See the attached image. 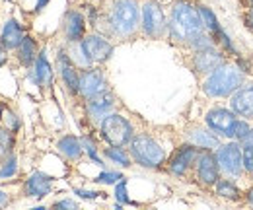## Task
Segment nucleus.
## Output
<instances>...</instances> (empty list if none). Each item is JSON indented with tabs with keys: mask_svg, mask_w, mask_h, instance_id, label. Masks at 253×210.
Segmentation results:
<instances>
[{
	"mask_svg": "<svg viewBox=\"0 0 253 210\" xmlns=\"http://www.w3.org/2000/svg\"><path fill=\"white\" fill-rule=\"evenodd\" d=\"M203 18L199 6L191 4L189 0H175L168 18V35L177 43H189L199 33H203Z\"/></svg>",
	"mask_w": 253,
	"mask_h": 210,
	"instance_id": "nucleus-1",
	"label": "nucleus"
},
{
	"mask_svg": "<svg viewBox=\"0 0 253 210\" xmlns=\"http://www.w3.org/2000/svg\"><path fill=\"white\" fill-rule=\"evenodd\" d=\"M248 82V74L238 66V62L226 60L216 70H212L205 82H203V93L211 99H220V97H230L240 86Z\"/></svg>",
	"mask_w": 253,
	"mask_h": 210,
	"instance_id": "nucleus-2",
	"label": "nucleus"
},
{
	"mask_svg": "<svg viewBox=\"0 0 253 210\" xmlns=\"http://www.w3.org/2000/svg\"><path fill=\"white\" fill-rule=\"evenodd\" d=\"M140 28V6L136 0H113L107 12V30L117 39H126Z\"/></svg>",
	"mask_w": 253,
	"mask_h": 210,
	"instance_id": "nucleus-3",
	"label": "nucleus"
},
{
	"mask_svg": "<svg viewBox=\"0 0 253 210\" xmlns=\"http://www.w3.org/2000/svg\"><path fill=\"white\" fill-rule=\"evenodd\" d=\"M128 152L138 166L148 169H158L162 164H166V150L150 134H134L128 142Z\"/></svg>",
	"mask_w": 253,
	"mask_h": 210,
	"instance_id": "nucleus-4",
	"label": "nucleus"
},
{
	"mask_svg": "<svg viewBox=\"0 0 253 210\" xmlns=\"http://www.w3.org/2000/svg\"><path fill=\"white\" fill-rule=\"evenodd\" d=\"M99 130H101V138L109 146H126L134 136V128L130 121L119 113L105 115L99 121Z\"/></svg>",
	"mask_w": 253,
	"mask_h": 210,
	"instance_id": "nucleus-5",
	"label": "nucleus"
},
{
	"mask_svg": "<svg viewBox=\"0 0 253 210\" xmlns=\"http://www.w3.org/2000/svg\"><path fill=\"white\" fill-rule=\"evenodd\" d=\"M222 177L240 179L244 175V154L238 140H226L214 150Z\"/></svg>",
	"mask_w": 253,
	"mask_h": 210,
	"instance_id": "nucleus-6",
	"label": "nucleus"
},
{
	"mask_svg": "<svg viewBox=\"0 0 253 210\" xmlns=\"http://www.w3.org/2000/svg\"><path fill=\"white\" fill-rule=\"evenodd\" d=\"M140 30L148 39H162L168 35V18L158 0H146L140 6Z\"/></svg>",
	"mask_w": 253,
	"mask_h": 210,
	"instance_id": "nucleus-7",
	"label": "nucleus"
},
{
	"mask_svg": "<svg viewBox=\"0 0 253 210\" xmlns=\"http://www.w3.org/2000/svg\"><path fill=\"white\" fill-rule=\"evenodd\" d=\"M238 121V115L228 107H212L205 115V125L224 140L234 138V125Z\"/></svg>",
	"mask_w": 253,
	"mask_h": 210,
	"instance_id": "nucleus-8",
	"label": "nucleus"
},
{
	"mask_svg": "<svg viewBox=\"0 0 253 210\" xmlns=\"http://www.w3.org/2000/svg\"><path fill=\"white\" fill-rule=\"evenodd\" d=\"M78 43H80L82 51L86 53V57H88V60H90L92 64H103V62H107V60L111 59L113 51H115L113 43H111L107 37L99 35V33L86 35V37H84L82 41H78Z\"/></svg>",
	"mask_w": 253,
	"mask_h": 210,
	"instance_id": "nucleus-9",
	"label": "nucleus"
},
{
	"mask_svg": "<svg viewBox=\"0 0 253 210\" xmlns=\"http://www.w3.org/2000/svg\"><path fill=\"white\" fill-rule=\"evenodd\" d=\"M195 175H197L199 183H203L207 187H214L218 183L222 173L214 150H199V156L195 160Z\"/></svg>",
	"mask_w": 253,
	"mask_h": 210,
	"instance_id": "nucleus-10",
	"label": "nucleus"
},
{
	"mask_svg": "<svg viewBox=\"0 0 253 210\" xmlns=\"http://www.w3.org/2000/svg\"><path fill=\"white\" fill-rule=\"evenodd\" d=\"M226 60H228V55L218 47H212V49H207V51H195L193 59H191V68L197 74L209 76L212 70H216Z\"/></svg>",
	"mask_w": 253,
	"mask_h": 210,
	"instance_id": "nucleus-11",
	"label": "nucleus"
},
{
	"mask_svg": "<svg viewBox=\"0 0 253 210\" xmlns=\"http://www.w3.org/2000/svg\"><path fill=\"white\" fill-rule=\"evenodd\" d=\"M107 90L109 88H107V80H105L103 70H99L97 66L82 68V72H80V95L84 99L95 97V95Z\"/></svg>",
	"mask_w": 253,
	"mask_h": 210,
	"instance_id": "nucleus-12",
	"label": "nucleus"
},
{
	"mask_svg": "<svg viewBox=\"0 0 253 210\" xmlns=\"http://www.w3.org/2000/svg\"><path fill=\"white\" fill-rule=\"evenodd\" d=\"M199 156V148L193 146L191 142L179 146L177 150L171 154V158L168 160V169L171 175L175 177H183L191 168H195V160Z\"/></svg>",
	"mask_w": 253,
	"mask_h": 210,
	"instance_id": "nucleus-13",
	"label": "nucleus"
},
{
	"mask_svg": "<svg viewBox=\"0 0 253 210\" xmlns=\"http://www.w3.org/2000/svg\"><path fill=\"white\" fill-rule=\"evenodd\" d=\"M57 70H59V76H61V80H63L64 88L68 90V93L78 95V93H80V72H78L76 62L70 57V53L59 51V57H57Z\"/></svg>",
	"mask_w": 253,
	"mask_h": 210,
	"instance_id": "nucleus-14",
	"label": "nucleus"
},
{
	"mask_svg": "<svg viewBox=\"0 0 253 210\" xmlns=\"http://www.w3.org/2000/svg\"><path fill=\"white\" fill-rule=\"evenodd\" d=\"M230 109L244 119H253V82H246L230 95Z\"/></svg>",
	"mask_w": 253,
	"mask_h": 210,
	"instance_id": "nucleus-15",
	"label": "nucleus"
},
{
	"mask_svg": "<svg viewBox=\"0 0 253 210\" xmlns=\"http://www.w3.org/2000/svg\"><path fill=\"white\" fill-rule=\"evenodd\" d=\"M63 33L68 43H78L86 37V18L78 10H68L63 18Z\"/></svg>",
	"mask_w": 253,
	"mask_h": 210,
	"instance_id": "nucleus-16",
	"label": "nucleus"
},
{
	"mask_svg": "<svg viewBox=\"0 0 253 210\" xmlns=\"http://www.w3.org/2000/svg\"><path fill=\"white\" fill-rule=\"evenodd\" d=\"M113 109H115V97L109 90L86 99V111L94 121H101L105 115L113 113Z\"/></svg>",
	"mask_w": 253,
	"mask_h": 210,
	"instance_id": "nucleus-17",
	"label": "nucleus"
},
{
	"mask_svg": "<svg viewBox=\"0 0 253 210\" xmlns=\"http://www.w3.org/2000/svg\"><path fill=\"white\" fill-rule=\"evenodd\" d=\"M187 140L199 150H216L222 144V138L216 136L209 126H193L187 132Z\"/></svg>",
	"mask_w": 253,
	"mask_h": 210,
	"instance_id": "nucleus-18",
	"label": "nucleus"
},
{
	"mask_svg": "<svg viewBox=\"0 0 253 210\" xmlns=\"http://www.w3.org/2000/svg\"><path fill=\"white\" fill-rule=\"evenodd\" d=\"M51 187H53V177L51 175H45L43 171H35L28 177L26 185H24V191H26V197L43 199L51 193Z\"/></svg>",
	"mask_w": 253,
	"mask_h": 210,
	"instance_id": "nucleus-19",
	"label": "nucleus"
},
{
	"mask_svg": "<svg viewBox=\"0 0 253 210\" xmlns=\"http://www.w3.org/2000/svg\"><path fill=\"white\" fill-rule=\"evenodd\" d=\"M55 80V72H53V66L47 59L45 51H41L37 55V59L33 62V82L37 86H43V88H49Z\"/></svg>",
	"mask_w": 253,
	"mask_h": 210,
	"instance_id": "nucleus-20",
	"label": "nucleus"
},
{
	"mask_svg": "<svg viewBox=\"0 0 253 210\" xmlns=\"http://www.w3.org/2000/svg\"><path fill=\"white\" fill-rule=\"evenodd\" d=\"M26 37V31L22 28V24L18 20H8L2 28V35H0V43L6 47V49H18L22 45Z\"/></svg>",
	"mask_w": 253,
	"mask_h": 210,
	"instance_id": "nucleus-21",
	"label": "nucleus"
},
{
	"mask_svg": "<svg viewBox=\"0 0 253 210\" xmlns=\"http://www.w3.org/2000/svg\"><path fill=\"white\" fill-rule=\"evenodd\" d=\"M57 148L66 160H80L82 154H84L82 140L78 136H74V134H64L63 138L57 142Z\"/></svg>",
	"mask_w": 253,
	"mask_h": 210,
	"instance_id": "nucleus-22",
	"label": "nucleus"
},
{
	"mask_svg": "<svg viewBox=\"0 0 253 210\" xmlns=\"http://www.w3.org/2000/svg\"><path fill=\"white\" fill-rule=\"evenodd\" d=\"M214 193H216V197H220V199L228 201V203H238L244 197V193L240 191L236 181L230 179V177H220L218 183L214 185Z\"/></svg>",
	"mask_w": 253,
	"mask_h": 210,
	"instance_id": "nucleus-23",
	"label": "nucleus"
},
{
	"mask_svg": "<svg viewBox=\"0 0 253 210\" xmlns=\"http://www.w3.org/2000/svg\"><path fill=\"white\" fill-rule=\"evenodd\" d=\"M37 43L33 41V37L30 35H26L24 37V41H22V45L18 47V60L24 64V66H32L35 59H37Z\"/></svg>",
	"mask_w": 253,
	"mask_h": 210,
	"instance_id": "nucleus-24",
	"label": "nucleus"
},
{
	"mask_svg": "<svg viewBox=\"0 0 253 210\" xmlns=\"http://www.w3.org/2000/svg\"><path fill=\"white\" fill-rule=\"evenodd\" d=\"M199 12H201V18H203V26H205V30L214 37V35L222 30V26H220V22H218V18H216V14H214L209 6H205V4H199Z\"/></svg>",
	"mask_w": 253,
	"mask_h": 210,
	"instance_id": "nucleus-25",
	"label": "nucleus"
},
{
	"mask_svg": "<svg viewBox=\"0 0 253 210\" xmlns=\"http://www.w3.org/2000/svg\"><path fill=\"white\" fill-rule=\"evenodd\" d=\"M103 156L109 162H113V164H117L121 168H128L130 166V152H126L123 146H109V148L103 150Z\"/></svg>",
	"mask_w": 253,
	"mask_h": 210,
	"instance_id": "nucleus-26",
	"label": "nucleus"
},
{
	"mask_svg": "<svg viewBox=\"0 0 253 210\" xmlns=\"http://www.w3.org/2000/svg\"><path fill=\"white\" fill-rule=\"evenodd\" d=\"M187 45H189L191 49H193V53H195V51H207V49L216 47V41H214V37L209 31H203V33L195 35Z\"/></svg>",
	"mask_w": 253,
	"mask_h": 210,
	"instance_id": "nucleus-27",
	"label": "nucleus"
},
{
	"mask_svg": "<svg viewBox=\"0 0 253 210\" xmlns=\"http://www.w3.org/2000/svg\"><path fill=\"white\" fill-rule=\"evenodd\" d=\"M16 171H18V162H16V158H14L12 154H6V158H4L2 164H0V179H10V177L16 175Z\"/></svg>",
	"mask_w": 253,
	"mask_h": 210,
	"instance_id": "nucleus-28",
	"label": "nucleus"
},
{
	"mask_svg": "<svg viewBox=\"0 0 253 210\" xmlns=\"http://www.w3.org/2000/svg\"><path fill=\"white\" fill-rule=\"evenodd\" d=\"M80 140H82V146H84V152L88 154V158H90V160L94 162L95 166H99V168H103L105 164H103V160H101V158L97 156V146H95V142H94V140H92L90 136H82Z\"/></svg>",
	"mask_w": 253,
	"mask_h": 210,
	"instance_id": "nucleus-29",
	"label": "nucleus"
},
{
	"mask_svg": "<svg viewBox=\"0 0 253 210\" xmlns=\"http://www.w3.org/2000/svg\"><path fill=\"white\" fill-rule=\"evenodd\" d=\"M14 148V132L6 126L0 128V152L2 154H10Z\"/></svg>",
	"mask_w": 253,
	"mask_h": 210,
	"instance_id": "nucleus-30",
	"label": "nucleus"
},
{
	"mask_svg": "<svg viewBox=\"0 0 253 210\" xmlns=\"http://www.w3.org/2000/svg\"><path fill=\"white\" fill-rule=\"evenodd\" d=\"M250 128H252V125L248 123V119L238 117L236 125H234V138H232V140H238V142H240V140L250 132Z\"/></svg>",
	"mask_w": 253,
	"mask_h": 210,
	"instance_id": "nucleus-31",
	"label": "nucleus"
},
{
	"mask_svg": "<svg viewBox=\"0 0 253 210\" xmlns=\"http://www.w3.org/2000/svg\"><path fill=\"white\" fill-rule=\"evenodd\" d=\"M115 199L119 205H128L130 199H128V193H126V179H119L115 183Z\"/></svg>",
	"mask_w": 253,
	"mask_h": 210,
	"instance_id": "nucleus-32",
	"label": "nucleus"
},
{
	"mask_svg": "<svg viewBox=\"0 0 253 210\" xmlns=\"http://www.w3.org/2000/svg\"><path fill=\"white\" fill-rule=\"evenodd\" d=\"M119 179H123V175L119 171H101L94 181L95 183H101V185H115Z\"/></svg>",
	"mask_w": 253,
	"mask_h": 210,
	"instance_id": "nucleus-33",
	"label": "nucleus"
},
{
	"mask_svg": "<svg viewBox=\"0 0 253 210\" xmlns=\"http://www.w3.org/2000/svg\"><path fill=\"white\" fill-rule=\"evenodd\" d=\"M244 154V171L248 175H253V146H242Z\"/></svg>",
	"mask_w": 253,
	"mask_h": 210,
	"instance_id": "nucleus-34",
	"label": "nucleus"
},
{
	"mask_svg": "<svg viewBox=\"0 0 253 210\" xmlns=\"http://www.w3.org/2000/svg\"><path fill=\"white\" fill-rule=\"evenodd\" d=\"M2 119H4V126L10 128L12 132H16V130L20 128V119H18L16 113H12L10 109H4V117H2Z\"/></svg>",
	"mask_w": 253,
	"mask_h": 210,
	"instance_id": "nucleus-35",
	"label": "nucleus"
},
{
	"mask_svg": "<svg viewBox=\"0 0 253 210\" xmlns=\"http://www.w3.org/2000/svg\"><path fill=\"white\" fill-rule=\"evenodd\" d=\"M80 199H86V201H94V199H97L101 193H97V191H88V189H76L74 191Z\"/></svg>",
	"mask_w": 253,
	"mask_h": 210,
	"instance_id": "nucleus-36",
	"label": "nucleus"
},
{
	"mask_svg": "<svg viewBox=\"0 0 253 210\" xmlns=\"http://www.w3.org/2000/svg\"><path fill=\"white\" fill-rule=\"evenodd\" d=\"M55 209H78V203L72 201V199H64V201H59L53 205Z\"/></svg>",
	"mask_w": 253,
	"mask_h": 210,
	"instance_id": "nucleus-37",
	"label": "nucleus"
},
{
	"mask_svg": "<svg viewBox=\"0 0 253 210\" xmlns=\"http://www.w3.org/2000/svg\"><path fill=\"white\" fill-rule=\"evenodd\" d=\"M244 22H246V26L250 28V30L253 31V4L248 8V12L244 14Z\"/></svg>",
	"mask_w": 253,
	"mask_h": 210,
	"instance_id": "nucleus-38",
	"label": "nucleus"
},
{
	"mask_svg": "<svg viewBox=\"0 0 253 210\" xmlns=\"http://www.w3.org/2000/svg\"><path fill=\"white\" fill-rule=\"evenodd\" d=\"M240 144H242V146H253V126L250 128V132L240 140Z\"/></svg>",
	"mask_w": 253,
	"mask_h": 210,
	"instance_id": "nucleus-39",
	"label": "nucleus"
},
{
	"mask_svg": "<svg viewBox=\"0 0 253 210\" xmlns=\"http://www.w3.org/2000/svg\"><path fill=\"white\" fill-rule=\"evenodd\" d=\"M6 51H8V49H6V47L0 43V66H4V64H6V60H8V55H6Z\"/></svg>",
	"mask_w": 253,
	"mask_h": 210,
	"instance_id": "nucleus-40",
	"label": "nucleus"
},
{
	"mask_svg": "<svg viewBox=\"0 0 253 210\" xmlns=\"http://www.w3.org/2000/svg\"><path fill=\"white\" fill-rule=\"evenodd\" d=\"M47 4H49V0H35V12H41Z\"/></svg>",
	"mask_w": 253,
	"mask_h": 210,
	"instance_id": "nucleus-41",
	"label": "nucleus"
},
{
	"mask_svg": "<svg viewBox=\"0 0 253 210\" xmlns=\"http://www.w3.org/2000/svg\"><path fill=\"white\" fill-rule=\"evenodd\" d=\"M246 201H248V205H252L253 207V189H250V191L246 193Z\"/></svg>",
	"mask_w": 253,
	"mask_h": 210,
	"instance_id": "nucleus-42",
	"label": "nucleus"
},
{
	"mask_svg": "<svg viewBox=\"0 0 253 210\" xmlns=\"http://www.w3.org/2000/svg\"><path fill=\"white\" fill-rule=\"evenodd\" d=\"M8 203V195L4 191H0V205H6Z\"/></svg>",
	"mask_w": 253,
	"mask_h": 210,
	"instance_id": "nucleus-43",
	"label": "nucleus"
},
{
	"mask_svg": "<svg viewBox=\"0 0 253 210\" xmlns=\"http://www.w3.org/2000/svg\"><path fill=\"white\" fill-rule=\"evenodd\" d=\"M246 2H248V4H250V6H252V4H253V0H246Z\"/></svg>",
	"mask_w": 253,
	"mask_h": 210,
	"instance_id": "nucleus-44",
	"label": "nucleus"
},
{
	"mask_svg": "<svg viewBox=\"0 0 253 210\" xmlns=\"http://www.w3.org/2000/svg\"><path fill=\"white\" fill-rule=\"evenodd\" d=\"M158 2H168V0H158Z\"/></svg>",
	"mask_w": 253,
	"mask_h": 210,
	"instance_id": "nucleus-45",
	"label": "nucleus"
},
{
	"mask_svg": "<svg viewBox=\"0 0 253 210\" xmlns=\"http://www.w3.org/2000/svg\"><path fill=\"white\" fill-rule=\"evenodd\" d=\"M6 2H12V0H6Z\"/></svg>",
	"mask_w": 253,
	"mask_h": 210,
	"instance_id": "nucleus-46",
	"label": "nucleus"
}]
</instances>
